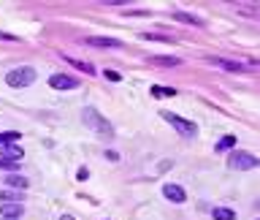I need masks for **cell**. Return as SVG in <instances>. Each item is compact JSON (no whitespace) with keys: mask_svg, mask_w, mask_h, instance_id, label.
<instances>
[{"mask_svg":"<svg viewBox=\"0 0 260 220\" xmlns=\"http://www.w3.org/2000/svg\"><path fill=\"white\" fill-rule=\"evenodd\" d=\"M6 82L11 87H30L35 82V71L30 68V65H19V68H14L6 74Z\"/></svg>","mask_w":260,"mask_h":220,"instance_id":"6da1fadb","label":"cell"},{"mask_svg":"<svg viewBox=\"0 0 260 220\" xmlns=\"http://www.w3.org/2000/svg\"><path fill=\"white\" fill-rule=\"evenodd\" d=\"M160 114H163V120H165V122H171V125L176 128V131H179L182 136H195V134H198V125H195V122H190V120H182V117H176L173 111H160Z\"/></svg>","mask_w":260,"mask_h":220,"instance_id":"7a4b0ae2","label":"cell"},{"mask_svg":"<svg viewBox=\"0 0 260 220\" xmlns=\"http://www.w3.org/2000/svg\"><path fill=\"white\" fill-rule=\"evenodd\" d=\"M228 166L236 168V171H249V168L258 166V158H255L252 152H233V155L228 158Z\"/></svg>","mask_w":260,"mask_h":220,"instance_id":"3957f363","label":"cell"},{"mask_svg":"<svg viewBox=\"0 0 260 220\" xmlns=\"http://www.w3.org/2000/svg\"><path fill=\"white\" fill-rule=\"evenodd\" d=\"M84 122H87L90 128H95L98 134H106V136L114 134V131H111V125H109V122H106V120H103V117H100L95 109H84Z\"/></svg>","mask_w":260,"mask_h":220,"instance_id":"277c9868","label":"cell"},{"mask_svg":"<svg viewBox=\"0 0 260 220\" xmlns=\"http://www.w3.org/2000/svg\"><path fill=\"white\" fill-rule=\"evenodd\" d=\"M49 84H52L54 90H73V87H79V79H76V76H68V74H54L52 79H49Z\"/></svg>","mask_w":260,"mask_h":220,"instance_id":"5b68a950","label":"cell"},{"mask_svg":"<svg viewBox=\"0 0 260 220\" xmlns=\"http://www.w3.org/2000/svg\"><path fill=\"white\" fill-rule=\"evenodd\" d=\"M163 196H165L168 201H173V204H185V201H187V193H185V188L173 185V182L163 185Z\"/></svg>","mask_w":260,"mask_h":220,"instance_id":"8992f818","label":"cell"},{"mask_svg":"<svg viewBox=\"0 0 260 220\" xmlns=\"http://www.w3.org/2000/svg\"><path fill=\"white\" fill-rule=\"evenodd\" d=\"M87 44H90V47H100V49H119L122 47V41L106 38V35H90V38H87Z\"/></svg>","mask_w":260,"mask_h":220,"instance_id":"52a82bcc","label":"cell"},{"mask_svg":"<svg viewBox=\"0 0 260 220\" xmlns=\"http://www.w3.org/2000/svg\"><path fill=\"white\" fill-rule=\"evenodd\" d=\"M24 158V152L14 144H0V161H11V163H19Z\"/></svg>","mask_w":260,"mask_h":220,"instance_id":"ba28073f","label":"cell"},{"mask_svg":"<svg viewBox=\"0 0 260 220\" xmlns=\"http://www.w3.org/2000/svg\"><path fill=\"white\" fill-rule=\"evenodd\" d=\"M209 63H212V65H220V68L231 71V74H241V71H244V65H241V63H233V60H220V57H209Z\"/></svg>","mask_w":260,"mask_h":220,"instance_id":"9c48e42d","label":"cell"},{"mask_svg":"<svg viewBox=\"0 0 260 220\" xmlns=\"http://www.w3.org/2000/svg\"><path fill=\"white\" fill-rule=\"evenodd\" d=\"M24 212L22 204H0V215L3 218H11V220H19V215Z\"/></svg>","mask_w":260,"mask_h":220,"instance_id":"30bf717a","label":"cell"},{"mask_svg":"<svg viewBox=\"0 0 260 220\" xmlns=\"http://www.w3.org/2000/svg\"><path fill=\"white\" fill-rule=\"evenodd\" d=\"M212 218L214 220H236V212L228 209V207H214L212 209Z\"/></svg>","mask_w":260,"mask_h":220,"instance_id":"8fae6325","label":"cell"},{"mask_svg":"<svg viewBox=\"0 0 260 220\" xmlns=\"http://www.w3.org/2000/svg\"><path fill=\"white\" fill-rule=\"evenodd\" d=\"M19 139H22L19 131H3V134H0V144H14V141H19Z\"/></svg>","mask_w":260,"mask_h":220,"instance_id":"7c38bea8","label":"cell"},{"mask_svg":"<svg viewBox=\"0 0 260 220\" xmlns=\"http://www.w3.org/2000/svg\"><path fill=\"white\" fill-rule=\"evenodd\" d=\"M152 95H155V98H171V95H176V90H173V87H152Z\"/></svg>","mask_w":260,"mask_h":220,"instance_id":"4fadbf2b","label":"cell"},{"mask_svg":"<svg viewBox=\"0 0 260 220\" xmlns=\"http://www.w3.org/2000/svg\"><path fill=\"white\" fill-rule=\"evenodd\" d=\"M233 144H236V136H222V139L217 141V152H225V150H231Z\"/></svg>","mask_w":260,"mask_h":220,"instance_id":"5bb4252c","label":"cell"},{"mask_svg":"<svg viewBox=\"0 0 260 220\" xmlns=\"http://www.w3.org/2000/svg\"><path fill=\"white\" fill-rule=\"evenodd\" d=\"M173 19L176 22H187V25H201L198 17H190V14H182V11H173Z\"/></svg>","mask_w":260,"mask_h":220,"instance_id":"9a60e30c","label":"cell"},{"mask_svg":"<svg viewBox=\"0 0 260 220\" xmlns=\"http://www.w3.org/2000/svg\"><path fill=\"white\" fill-rule=\"evenodd\" d=\"M6 182H8V185H11V188H27V185H30V182L24 180L22 174H11V177H8Z\"/></svg>","mask_w":260,"mask_h":220,"instance_id":"2e32d148","label":"cell"},{"mask_svg":"<svg viewBox=\"0 0 260 220\" xmlns=\"http://www.w3.org/2000/svg\"><path fill=\"white\" fill-rule=\"evenodd\" d=\"M63 57L68 60V63L73 65V68H81V71H90V74H95V71H93V65H90V63H81V60H76V57H68V55H63Z\"/></svg>","mask_w":260,"mask_h":220,"instance_id":"e0dca14e","label":"cell"},{"mask_svg":"<svg viewBox=\"0 0 260 220\" xmlns=\"http://www.w3.org/2000/svg\"><path fill=\"white\" fill-rule=\"evenodd\" d=\"M152 63H157V65H179L182 60L179 57H152Z\"/></svg>","mask_w":260,"mask_h":220,"instance_id":"ac0fdd59","label":"cell"},{"mask_svg":"<svg viewBox=\"0 0 260 220\" xmlns=\"http://www.w3.org/2000/svg\"><path fill=\"white\" fill-rule=\"evenodd\" d=\"M3 204H19V193H0Z\"/></svg>","mask_w":260,"mask_h":220,"instance_id":"d6986e66","label":"cell"},{"mask_svg":"<svg viewBox=\"0 0 260 220\" xmlns=\"http://www.w3.org/2000/svg\"><path fill=\"white\" fill-rule=\"evenodd\" d=\"M19 163H11V161H0V168H6V171H14Z\"/></svg>","mask_w":260,"mask_h":220,"instance_id":"ffe728a7","label":"cell"},{"mask_svg":"<svg viewBox=\"0 0 260 220\" xmlns=\"http://www.w3.org/2000/svg\"><path fill=\"white\" fill-rule=\"evenodd\" d=\"M106 79H109V82H119V74H117V71H106Z\"/></svg>","mask_w":260,"mask_h":220,"instance_id":"44dd1931","label":"cell"},{"mask_svg":"<svg viewBox=\"0 0 260 220\" xmlns=\"http://www.w3.org/2000/svg\"><path fill=\"white\" fill-rule=\"evenodd\" d=\"M60 220H73V218H71V215H63V218H60Z\"/></svg>","mask_w":260,"mask_h":220,"instance_id":"7402d4cb","label":"cell"},{"mask_svg":"<svg viewBox=\"0 0 260 220\" xmlns=\"http://www.w3.org/2000/svg\"><path fill=\"white\" fill-rule=\"evenodd\" d=\"M3 220H11V218H3Z\"/></svg>","mask_w":260,"mask_h":220,"instance_id":"603a6c76","label":"cell"}]
</instances>
